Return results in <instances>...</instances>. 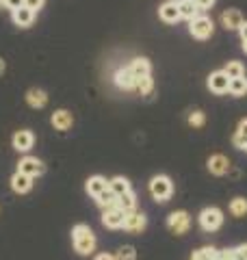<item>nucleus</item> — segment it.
Segmentation results:
<instances>
[{
	"label": "nucleus",
	"instance_id": "16",
	"mask_svg": "<svg viewBox=\"0 0 247 260\" xmlns=\"http://www.w3.org/2000/svg\"><path fill=\"white\" fill-rule=\"evenodd\" d=\"M243 13L238 11V9H228L221 13V24L228 28V30H238L241 28V24H243Z\"/></svg>",
	"mask_w": 247,
	"mask_h": 260
},
{
	"label": "nucleus",
	"instance_id": "3",
	"mask_svg": "<svg viewBox=\"0 0 247 260\" xmlns=\"http://www.w3.org/2000/svg\"><path fill=\"white\" fill-rule=\"evenodd\" d=\"M197 219H200V228L204 232H215L221 228V223H224V213H221L217 206H208L202 210Z\"/></svg>",
	"mask_w": 247,
	"mask_h": 260
},
{
	"label": "nucleus",
	"instance_id": "9",
	"mask_svg": "<svg viewBox=\"0 0 247 260\" xmlns=\"http://www.w3.org/2000/svg\"><path fill=\"white\" fill-rule=\"evenodd\" d=\"M208 89L212 93H217V95H224L228 93V89H230V78L224 70H219V72H212V74L208 76Z\"/></svg>",
	"mask_w": 247,
	"mask_h": 260
},
{
	"label": "nucleus",
	"instance_id": "36",
	"mask_svg": "<svg viewBox=\"0 0 247 260\" xmlns=\"http://www.w3.org/2000/svg\"><path fill=\"white\" fill-rule=\"evenodd\" d=\"M193 3L197 5V9L204 11V9H210V7L215 5V0H193Z\"/></svg>",
	"mask_w": 247,
	"mask_h": 260
},
{
	"label": "nucleus",
	"instance_id": "12",
	"mask_svg": "<svg viewBox=\"0 0 247 260\" xmlns=\"http://www.w3.org/2000/svg\"><path fill=\"white\" fill-rule=\"evenodd\" d=\"M159 18L165 22V24H176L180 18V11H178V3L176 0H169V3H163L161 9H159Z\"/></svg>",
	"mask_w": 247,
	"mask_h": 260
},
{
	"label": "nucleus",
	"instance_id": "40",
	"mask_svg": "<svg viewBox=\"0 0 247 260\" xmlns=\"http://www.w3.org/2000/svg\"><path fill=\"white\" fill-rule=\"evenodd\" d=\"M5 70H7V63H5L3 59H0V76H3V72H5Z\"/></svg>",
	"mask_w": 247,
	"mask_h": 260
},
{
	"label": "nucleus",
	"instance_id": "27",
	"mask_svg": "<svg viewBox=\"0 0 247 260\" xmlns=\"http://www.w3.org/2000/svg\"><path fill=\"white\" fill-rule=\"evenodd\" d=\"M224 72L228 74V78H238L245 76V65L241 61H228V65L224 68Z\"/></svg>",
	"mask_w": 247,
	"mask_h": 260
},
{
	"label": "nucleus",
	"instance_id": "4",
	"mask_svg": "<svg viewBox=\"0 0 247 260\" xmlns=\"http://www.w3.org/2000/svg\"><path fill=\"white\" fill-rule=\"evenodd\" d=\"M212 30H215V24H212L210 18H206V15H197L189 22V32L195 37V39H208L212 35Z\"/></svg>",
	"mask_w": 247,
	"mask_h": 260
},
{
	"label": "nucleus",
	"instance_id": "17",
	"mask_svg": "<svg viewBox=\"0 0 247 260\" xmlns=\"http://www.w3.org/2000/svg\"><path fill=\"white\" fill-rule=\"evenodd\" d=\"M26 102H28V107H33V109H44L48 104V93L44 91V89L30 87L26 91Z\"/></svg>",
	"mask_w": 247,
	"mask_h": 260
},
{
	"label": "nucleus",
	"instance_id": "42",
	"mask_svg": "<svg viewBox=\"0 0 247 260\" xmlns=\"http://www.w3.org/2000/svg\"><path fill=\"white\" fill-rule=\"evenodd\" d=\"M243 50H245V54H247V42H243Z\"/></svg>",
	"mask_w": 247,
	"mask_h": 260
},
{
	"label": "nucleus",
	"instance_id": "28",
	"mask_svg": "<svg viewBox=\"0 0 247 260\" xmlns=\"http://www.w3.org/2000/svg\"><path fill=\"white\" fill-rule=\"evenodd\" d=\"M247 139V117L238 121V126H236V133L232 137V143L236 145V148H243V141Z\"/></svg>",
	"mask_w": 247,
	"mask_h": 260
},
{
	"label": "nucleus",
	"instance_id": "2",
	"mask_svg": "<svg viewBox=\"0 0 247 260\" xmlns=\"http://www.w3.org/2000/svg\"><path fill=\"white\" fill-rule=\"evenodd\" d=\"M150 195L156 202H167L174 195V182L167 176H154L150 180Z\"/></svg>",
	"mask_w": 247,
	"mask_h": 260
},
{
	"label": "nucleus",
	"instance_id": "8",
	"mask_svg": "<svg viewBox=\"0 0 247 260\" xmlns=\"http://www.w3.org/2000/svg\"><path fill=\"white\" fill-rule=\"evenodd\" d=\"M18 172H22V174H26V176H30V178H37V176H41L46 172V165L41 162L39 158H35V156H24L20 162H18Z\"/></svg>",
	"mask_w": 247,
	"mask_h": 260
},
{
	"label": "nucleus",
	"instance_id": "29",
	"mask_svg": "<svg viewBox=\"0 0 247 260\" xmlns=\"http://www.w3.org/2000/svg\"><path fill=\"white\" fill-rule=\"evenodd\" d=\"M217 251L219 249H215V247H202V249L193 251L191 260H217Z\"/></svg>",
	"mask_w": 247,
	"mask_h": 260
},
{
	"label": "nucleus",
	"instance_id": "39",
	"mask_svg": "<svg viewBox=\"0 0 247 260\" xmlns=\"http://www.w3.org/2000/svg\"><path fill=\"white\" fill-rule=\"evenodd\" d=\"M96 260H115V256H111V254H98Z\"/></svg>",
	"mask_w": 247,
	"mask_h": 260
},
{
	"label": "nucleus",
	"instance_id": "24",
	"mask_svg": "<svg viewBox=\"0 0 247 260\" xmlns=\"http://www.w3.org/2000/svg\"><path fill=\"white\" fill-rule=\"evenodd\" d=\"M232 95L241 98L247 95V78L245 76H238V78H230V89H228Z\"/></svg>",
	"mask_w": 247,
	"mask_h": 260
},
{
	"label": "nucleus",
	"instance_id": "41",
	"mask_svg": "<svg viewBox=\"0 0 247 260\" xmlns=\"http://www.w3.org/2000/svg\"><path fill=\"white\" fill-rule=\"evenodd\" d=\"M241 150H245V152H247V139L243 141V148H241Z\"/></svg>",
	"mask_w": 247,
	"mask_h": 260
},
{
	"label": "nucleus",
	"instance_id": "26",
	"mask_svg": "<svg viewBox=\"0 0 247 260\" xmlns=\"http://www.w3.org/2000/svg\"><path fill=\"white\" fill-rule=\"evenodd\" d=\"M230 213L232 217H245L247 215V200L245 198H234L230 202Z\"/></svg>",
	"mask_w": 247,
	"mask_h": 260
},
{
	"label": "nucleus",
	"instance_id": "38",
	"mask_svg": "<svg viewBox=\"0 0 247 260\" xmlns=\"http://www.w3.org/2000/svg\"><path fill=\"white\" fill-rule=\"evenodd\" d=\"M238 32H241V39H243V42H247V20L241 24V28H238Z\"/></svg>",
	"mask_w": 247,
	"mask_h": 260
},
{
	"label": "nucleus",
	"instance_id": "19",
	"mask_svg": "<svg viewBox=\"0 0 247 260\" xmlns=\"http://www.w3.org/2000/svg\"><path fill=\"white\" fill-rule=\"evenodd\" d=\"M85 189H87V193L91 195V198H98L104 189H109V180L106 178H102V176H91L87 180V184H85Z\"/></svg>",
	"mask_w": 247,
	"mask_h": 260
},
{
	"label": "nucleus",
	"instance_id": "23",
	"mask_svg": "<svg viewBox=\"0 0 247 260\" xmlns=\"http://www.w3.org/2000/svg\"><path fill=\"white\" fill-rule=\"evenodd\" d=\"M109 189L117 195V198H119V195H123V193H128V191H133V189H130V182L123 176H115L113 180H109Z\"/></svg>",
	"mask_w": 247,
	"mask_h": 260
},
{
	"label": "nucleus",
	"instance_id": "21",
	"mask_svg": "<svg viewBox=\"0 0 247 260\" xmlns=\"http://www.w3.org/2000/svg\"><path fill=\"white\" fill-rule=\"evenodd\" d=\"M178 11H180V18H184L189 22L200 15V9H197L193 0H178Z\"/></svg>",
	"mask_w": 247,
	"mask_h": 260
},
{
	"label": "nucleus",
	"instance_id": "22",
	"mask_svg": "<svg viewBox=\"0 0 247 260\" xmlns=\"http://www.w3.org/2000/svg\"><path fill=\"white\" fill-rule=\"evenodd\" d=\"M117 206L123 210V213H133V210L137 208V195L135 191H128L117 198Z\"/></svg>",
	"mask_w": 247,
	"mask_h": 260
},
{
	"label": "nucleus",
	"instance_id": "7",
	"mask_svg": "<svg viewBox=\"0 0 247 260\" xmlns=\"http://www.w3.org/2000/svg\"><path fill=\"white\" fill-rule=\"evenodd\" d=\"M147 225V219L143 213H137V210H133V213H126V219H123V230H126L128 234H139L143 232Z\"/></svg>",
	"mask_w": 247,
	"mask_h": 260
},
{
	"label": "nucleus",
	"instance_id": "18",
	"mask_svg": "<svg viewBox=\"0 0 247 260\" xmlns=\"http://www.w3.org/2000/svg\"><path fill=\"white\" fill-rule=\"evenodd\" d=\"M11 18H13V22L18 24V26H22V28H28L30 24L35 22V11H30L28 7H20V9L11 11Z\"/></svg>",
	"mask_w": 247,
	"mask_h": 260
},
{
	"label": "nucleus",
	"instance_id": "15",
	"mask_svg": "<svg viewBox=\"0 0 247 260\" xmlns=\"http://www.w3.org/2000/svg\"><path fill=\"white\" fill-rule=\"evenodd\" d=\"M11 189H13V193H18V195L28 193L33 189V178L26 176V174H22V172H15L11 176Z\"/></svg>",
	"mask_w": 247,
	"mask_h": 260
},
{
	"label": "nucleus",
	"instance_id": "1",
	"mask_svg": "<svg viewBox=\"0 0 247 260\" xmlns=\"http://www.w3.org/2000/svg\"><path fill=\"white\" fill-rule=\"evenodd\" d=\"M72 243H74V249H76L80 256H89L96 249V234L89 225L78 223V225H74V230H72Z\"/></svg>",
	"mask_w": 247,
	"mask_h": 260
},
{
	"label": "nucleus",
	"instance_id": "11",
	"mask_svg": "<svg viewBox=\"0 0 247 260\" xmlns=\"http://www.w3.org/2000/svg\"><path fill=\"white\" fill-rule=\"evenodd\" d=\"M11 143L18 152H28V150H33V145H35V135H33L30 130H18V133L13 135Z\"/></svg>",
	"mask_w": 247,
	"mask_h": 260
},
{
	"label": "nucleus",
	"instance_id": "34",
	"mask_svg": "<svg viewBox=\"0 0 247 260\" xmlns=\"http://www.w3.org/2000/svg\"><path fill=\"white\" fill-rule=\"evenodd\" d=\"M232 251H234V260H247V243H243V245L234 247Z\"/></svg>",
	"mask_w": 247,
	"mask_h": 260
},
{
	"label": "nucleus",
	"instance_id": "10",
	"mask_svg": "<svg viewBox=\"0 0 247 260\" xmlns=\"http://www.w3.org/2000/svg\"><path fill=\"white\" fill-rule=\"evenodd\" d=\"M50 124H52L54 130H59V133H68V130L72 128V124H74V115L68 109H59V111L52 113Z\"/></svg>",
	"mask_w": 247,
	"mask_h": 260
},
{
	"label": "nucleus",
	"instance_id": "43",
	"mask_svg": "<svg viewBox=\"0 0 247 260\" xmlns=\"http://www.w3.org/2000/svg\"><path fill=\"white\" fill-rule=\"evenodd\" d=\"M0 9H3V0H0Z\"/></svg>",
	"mask_w": 247,
	"mask_h": 260
},
{
	"label": "nucleus",
	"instance_id": "13",
	"mask_svg": "<svg viewBox=\"0 0 247 260\" xmlns=\"http://www.w3.org/2000/svg\"><path fill=\"white\" fill-rule=\"evenodd\" d=\"M208 172L215 176H226L230 172V158L224 154H212L208 158Z\"/></svg>",
	"mask_w": 247,
	"mask_h": 260
},
{
	"label": "nucleus",
	"instance_id": "37",
	"mask_svg": "<svg viewBox=\"0 0 247 260\" xmlns=\"http://www.w3.org/2000/svg\"><path fill=\"white\" fill-rule=\"evenodd\" d=\"M217 260H234V251H232V249L217 251Z\"/></svg>",
	"mask_w": 247,
	"mask_h": 260
},
{
	"label": "nucleus",
	"instance_id": "30",
	"mask_svg": "<svg viewBox=\"0 0 247 260\" xmlns=\"http://www.w3.org/2000/svg\"><path fill=\"white\" fill-rule=\"evenodd\" d=\"M115 260H137V251L133 245H123L117 249V254H115Z\"/></svg>",
	"mask_w": 247,
	"mask_h": 260
},
{
	"label": "nucleus",
	"instance_id": "20",
	"mask_svg": "<svg viewBox=\"0 0 247 260\" xmlns=\"http://www.w3.org/2000/svg\"><path fill=\"white\" fill-rule=\"evenodd\" d=\"M130 74L135 76V80L139 78H143V76H150V72H152V65L147 59H135L133 63H130Z\"/></svg>",
	"mask_w": 247,
	"mask_h": 260
},
{
	"label": "nucleus",
	"instance_id": "14",
	"mask_svg": "<svg viewBox=\"0 0 247 260\" xmlns=\"http://www.w3.org/2000/svg\"><path fill=\"white\" fill-rule=\"evenodd\" d=\"M113 80H115V85H117L119 89H123V91H130V89L137 87V80H135L133 74H130L128 68H119L117 72H115Z\"/></svg>",
	"mask_w": 247,
	"mask_h": 260
},
{
	"label": "nucleus",
	"instance_id": "25",
	"mask_svg": "<svg viewBox=\"0 0 247 260\" xmlns=\"http://www.w3.org/2000/svg\"><path fill=\"white\" fill-rule=\"evenodd\" d=\"M96 202H98V206L104 210V208H111V206L117 204V195H115L111 189H104V191L96 198Z\"/></svg>",
	"mask_w": 247,
	"mask_h": 260
},
{
	"label": "nucleus",
	"instance_id": "5",
	"mask_svg": "<svg viewBox=\"0 0 247 260\" xmlns=\"http://www.w3.org/2000/svg\"><path fill=\"white\" fill-rule=\"evenodd\" d=\"M189 225H191V217H189L187 210H174V213L167 217V228L176 237H182L189 230Z\"/></svg>",
	"mask_w": 247,
	"mask_h": 260
},
{
	"label": "nucleus",
	"instance_id": "35",
	"mask_svg": "<svg viewBox=\"0 0 247 260\" xmlns=\"http://www.w3.org/2000/svg\"><path fill=\"white\" fill-rule=\"evenodd\" d=\"M3 7L15 11V9H20V7H24V0H3Z\"/></svg>",
	"mask_w": 247,
	"mask_h": 260
},
{
	"label": "nucleus",
	"instance_id": "32",
	"mask_svg": "<svg viewBox=\"0 0 247 260\" xmlns=\"http://www.w3.org/2000/svg\"><path fill=\"white\" fill-rule=\"evenodd\" d=\"M189 124H191L193 128H202L206 124V115L202 111H193V113H189Z\"/></svg>",
	"mask_w": 247,
	"mask_h": 260
},
{
	"label": "nucleus",
	"instance_id": "31",
	"mask_svg": "<svg viewBox=\"0 0 247 260\" xmlns=\"http://www.w3.org/2000/svg\"><path fill=\"white\" fill-rule=\"evenodd\" d=\"M152 87H154V80L150 78V76H143V78H139L137 80V91L139 93H141V95H147V93H150L152 91Z\"/></svg>",
	"mask_w": 247,
	"mask_h": 260
},
{
	"label": "nucleus",
	"instance_id": "33",
	"mask_svg": "<svg viewBox=\"0 0 247 260\" xmlns=\"http://www.w3.org/2000/svg\"><path fill=\"white\" fill-rule=\"evenodd\" d=\"M44 5H46V0H24V7H28V9L35 11V13H37Z\"/></svg>",
	"mask_w": 247,
	"mask_h": 260
},
{
	"label": "nucleus",
	"instance_id": "6",
	"mask_svg": "<svg viewBox=\"0 0 247 260\" xmlns=\"http://www.w3.org/2000/svg\"><path fill=\"white\" fill-rule=\"evenodd\" d=\"M123 219H126V213L115 204L111 208H104V213H102V223L104 228H109V230H117V228L123 225Z\"/></svg>",
	"mask_w": 247,
	"mask_h": 260
}]
</instances>
